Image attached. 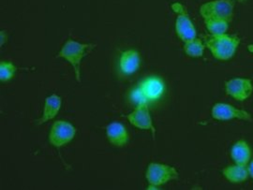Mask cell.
Instances as JSON below:
<instances>
[{
    "label": "cell",
    "instance_id": "1",
    "mask_svg": "<svg viewBox=\"0 0 253 190\" xmlns=\"http://www.w3.org/2000/svg\"><path fill=\"white\" fill-rule=\"evenodd\" d=\"M93 43H81L74 39L69 38L62 46L56 57L62 58L71 64L75 73V78L78 82H81V67L83 59L92 53L96 48Z\"/></svg>",
    "mask_w": 253,
    "mask_h": 190
},
{
    "label": "cell",
    "instance_id": "2",
    "mask_svg": "<svg viewBox=\"0 0 253 190\" xmlns=\"http://www.w3.org/2000/svg\"><path fill=\"white\" fill-rule=\"evenodd\" d=\"M240 44V38L236 35L221 34L210 35L206 38V46L212 55L221 61L231 59Z\"/></svg>",
    "mask_w": 253,
    "mask_h": 190
},
{
    "label": "cell",
    "instance_id": "3",
    "mask_svg": "<svg viewBox=\"0 0 253 190\" xmlns=\"http://www.w3.org/2000/svg\"><path fill=\"white\" fill-rule=\"evenodd\" d=\"M165 83L158 76H150L141 81L130 94L131 100L137 104L155 102L163 98Z\"/></svg>",
    "mask_w": 253,
    "mask_h": 190
},
{
    "label": "cell",
    "instance_id": "4",
    "mask_svg": "<svg viewBox=\"0 0 253 190\" xmlns=\"http://www.w3.org/2000/svg\"><path fill=\"white\" fill-rule=\"evenodd\" d=\"M179 176L177 170L167 164L150 163L145 172V179L148 183L147 190H158L159 187L176 180Z\"/></svg>",
    "mask_w": 253,
    "mask_h": 190
},
{
    "label": "cell",
    "instance_id": "5",
    "mask_svg": "<svg viewBox=\"0 0 253 190\" xmlns=\"http://www.w3.org/2000/svg\"><path fill=\"white\" fill-rule=\"evenodd\" d=\"M172 11L176 14L174 29L177 37L186 42L197 38V31L194 27L186 7L180 2H174L171 6Z\"/></svg>",
    "mask_w": 253,
    "mask_h": 190
},
{
    "label": "cell",
    "instance_id": "6",
    "mask_svg": "<svg viewBox=\"0 0 253 190\" xmlns=\"http://www.w3.org/2000/svg\"><path fill=\"white\" fill-rule=\"evenodd\" d=\"M234 0H213L200 7V14L205 19H222L231 22L234 16Z\"/></svg>",
    "mask_w": 253,
    "mask_h": 190
},
{
    "label": "cell",
    "instance_id": "7",
    "mask_svg": "<svg viewBox=\"0 0 253 190\" xmlns=\"http://www.w3.org/2000/svg\"><path fill=\"white\" fill-rule=\"evenodd\" d=\"M76 132L73 124L63 120L55 121L49 132V143L55 148H61L73 141Z\"/></svg>",
    "mask_w": 253,
    "mask_h": 190
},
{
    "label": "cell",
    "instance_id": "8",
    "mask_svg": "<svg viewBox=\"0 0 253 190\" xmlns=\"http://www.w3.org/2000/svg\"><path fill=\"white\" fill-rule=\"evenodd\" d=\"M211 115L217 121H230V120H241L247 122H253V115L246 110L238 109L228 104L218 102L211 109Z\"/></svg>",
    "mask_w": 253,
    "mask_h": 190
},
{
    "label": "cell",
    "instance_id": "9",
    "mask_svg": "<svg viewBox=\"0 0 253 190\" xmlns=\"http://www.w3.org/2000/svg\"><path fill=\"white\" fill-rule=\"evenodd\" d=\"M126 119L128 120L131 126L137 127L138 129L149 130L155 139L156 127L154 126L153 120L149 112L148 104L146 103L137 104L136 108L126 115Z\"/></svg>",
    "mask_w": 253,
    "mask_h": 190
},
{
    "label": "cell",
    "instance_id": "10",
    "mask_svg": "<svg viewBox=\"0 0 253 190\" xmlns=\"http://www.w3.org/2000/svg\"><path fill=\"white\" fill-rule=\"evenodd\" d=\"M225 92L234 100L242 102L253 95V81L248 78L231 79L225 83Z\"/></svg>",
    "mask_w": 253,
    "mask_h": 190
},
{
    "label": "cell",
    "instance_id": "11",
    "mask_svg": "<svg viewBox=\"0 0 253 190\" xmlns=\"http://www.w3.org/2000/svg\"><path fill=\"white\" fill-rule=\"evenodd\" d=\"M141 58L138 51L128 49L122 52L119 57V70L124 75H132L139 70Z\"/></svg>",
    "mask_w": 253,
    "mask_h": 190
},
{
    "label": "cell",
    "instance_id": "12",
    "mask_svg": "<svg viewBox=\"0 0 253 190\" xmlns=\"http://www.w3.org/2000/svg\"><path fill=\"white\" fill-rule=\"evenodd\" d=\"M61 106H62V100L58 95L52 94V95L46 97L44 105H43L42 115V117L39 118L37 120V123L39 125H42V124H45L47 122L53 120L58 114Z\"/></svg>",
    "mask_w": 253,
    "mask_h": 190
},
{
    "label": "cell",
    "instance_id": "13",
    "mask_svg": "<svg viewBox=\"0 0 253 190\" xmlns=\"http://www.w3.org/2000/svg\"><path fill=\"white\" fill-rule=\"evenodd\" d=\"M106 136L110 144L116 147H123L128 142V133L125 126L119 122H113L106 127Z\"/></svg>",
    "mask_w": 253,
    "mask_h": 190
},
{
    "label": "cell",
    "instance_id": "14",
    "mask_svg": "<svg viewBox=\"0 0 253 190\" xmlns=\"http://www.w3.org/2000/svg\"><path fill=\"white\" fill-rule=\"evenodd\" d=\"M231 157L235 164L247 166L252 159V149L249 144L244 140L235 142L231 148Z\"/></svg>",
    "mask_w": 253,
    "mask_h": 190
},
{
    "label": "cell",
    "instance_id": "15",
    "mask_svg": "<svg viewBox=\"0 0 253 190\" xmlns=\"http://www.w3.org/2000/svg\"><path fill=\"white\" fill-rule=\"evenodd\" d=\"M222 175L226 178L227 181L232 184H241L248 180L250 174L247 166L243 165H231L227 166L222 170Z\"/></svg>",
    "mask_w": 253,
    "mask_h": 190
},
{
    "label": "cell",
    "instance_id": "16",
    "mask_svg": "<svg viewBox=\"0 0 253 190\" xmlns=\"http://www.w3.org/2000/svg\"><path fill=\"white\" fill-rule=\"evenodd\" d=\"M205 24L210 35L225 34L229 29V22L222 19H205Z\"/></svg>",
    "mask_w": 253,
    "mask_h": 190
},
{
    "label": "cell",
    "instance_id": "17",
    "mask_svg": "<svg viewBox=\"0 0 253 190\" xmlns=\"http://www.w3.org/2000/svg\"><path fill=\"white\" fill-rule=\"evenodd\" d=\"M205 48H206V46L204 45L202 40L198 38H195L191 40L184 42L185 53L187 54V55H189L190 57H193V58L202 57L204 52H205Z\"/></svg>",
    "mask_w": 253,
    "mask_h": 190
},
{
    "label": "cell",
    "instance_id": "18",
    "mask_svg": "<svg viewBox=\"0 0 253 190\" xmlns=\"http://www.w3.org/2000/svg\"><path fill=\"white\" fill-rule=\"evenodd\" d=\"M17 73V67L10 61H1L0 63V80L3 82L9 81Z\"/></svg>",
    "mask_w": 253,
    "mask_h": 190
},
{
    "label": "cell",
    "instance_id": "19",
    "mask_svg": "<svg viewBox=\"0 0 253 190\" xmlns=\"http://www.w3.org/2000/svg\"><path fill=\"white\" fill-rule=\"evenodd\" d=\"M0 44L1 46L4 45L6 42H7V40H8V33L6 32V30H1V32H0Z\"/></svg>",
    "mask_w": 253,
    "mask_h": 190
},
{
    "label": "cell",
    "instance_id": "20",
    "mask_svg": "<svg viewBox=\"0 0 253 190\" xmlns=\"http://www.w3.org/2000/svg\"><path fill=\"white\" fill-rule=\"evenodd\" d=\"M247 168H248V171H249V174H250V176H251V177L253 179V159H251V161H250L249 164H248Z\"/></svg>",
    "mask_w": 253,
    "mask_h": 190
},
{
    "label": "cell",
    "instance_id": "21",
    "mask_svg": "<svg viewBox=\"0 0 253 190\" xmlns=\"http://www.w3.org/2000/svg\"><path fill=\"white\" fill-rule=\"evenodd\" d=\"M235 1H237V2H239V3H244V2L248 1V0H235Z\"/></svg>",
    "mask_w": 253,
    "mask_h": 190
}]
</instances>
